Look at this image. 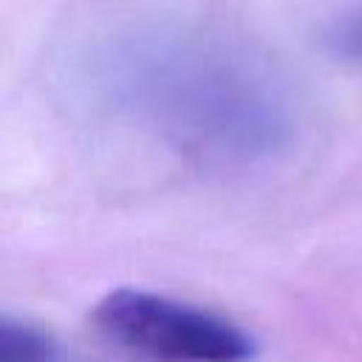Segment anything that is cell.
<instances>
[{
    "instance_id": "obj_1",
    "label": "cell",
    "mask_w": 362,
    "mask_h": 362,
    "mask_svg": "<svg viewBox=\"0 0 362 362\" xmlns=\"http://www.w3.org/2000/svg\"><path fill=\"white\" fill-rule=\"evenodd\" d=\"M99 82L139 127L209 170L269 164L297 130L288 90L269 65L195 31L147 28L110 42Z\"/></svg>"
},
{
    "instance_id": "obj_2",
    "label": "cell",
    "mask_w": 362,
    "mask_h": 362,
    "mask_svg": "<svg viewBox=\"0 0 362 362\" xmlns=\"http://www.w3.org/2000/svg\"><path fill=\"white\" fill-rule=\"evenodd\" d=\"M90 322L110 345L144 362H249L257 351L232 320L141 288L105 294Z\"/></svg>"
},
{
    "instance_id": "obj_3",
    "label": "cell",
    "mask_w": 362,
    "mask_h": 362,
    "mask_svg": "<svg viewBox=\"0 0 362 362\" xmlns=\"http://www.w3.org/2000/svg\"><path fill=\"white\" fill-rule=\"evenodd\" d=\"M0 362H62L59 345L37 325L3 317L0 322Z\"/></svg>"
},
{
    "instance_id": "obj_4",
    "label": "cell",
    "mask_w": 362,
    "mask_h": 362,
    "mask_svg": "<svg viewBox=\"0 0 362 362\" xmlns=\"http://www.w3.org/2000/svg\"><path fill=\"white\" fill-rule=\"evenodd\" d=\"M325 40H328V48L334 54L362 62V8L342 17L339 23H334Z\"/></svg>"
}]
</instances>
